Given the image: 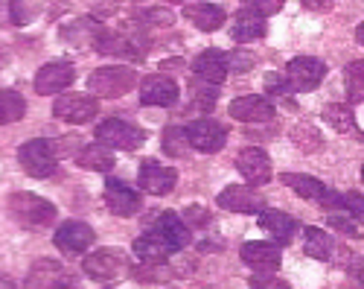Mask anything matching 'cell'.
<instances>
[{
	"label": "cell",
	"instance_id": "obj_1",
	"mask_svg": "<svg viewBox=\"0 0 364 289\" xmlns=\"http://www.w3.org/2000/svg\"><path fill=\"white\" fill-rule=\"evenodd\" d=\"M134 85H137V73H134V68H126V65L97 68L87 76L90 97H105V100H114V97H123V94L134 91Z\"/></svg>",
	"mask_w": 364,
	"mask_h": 289
},
{
	"label": "cell",
	"instance_id": "obj_2",
	"mask_svg": "<svg viewBox=\"0 0 364 289\" xmlns=\"http://www.w3.org/2000/svg\"><path fill=\"white\" fill-rule=\"evenodd\" d=\"M9 214L29 228H47L55 222V205L36 193H12L9 196Z\"/></svg>",
	"mask_w": 364,
	"mask_h": 289
},
{
	"label": "cell",
	"instance_id": "obj_3",
	"mask_svg": "<svg viewBox=\"0 0 364 289\" xmlns=\"http://www.w3.org/2000/svg\"><path fill=\"white\" fill-rule=\"evenodd\" d=\"M18 164L23 167L26 176L33 179H47L55 172V164H58V152L50 140L44 137H36V140H26L21 143L18 149Z\"/></svg>",
	"mask_w": 364,
	"mask_h": 289
},
{
	"label": "cell",
	"instance_id": "obj_4",
	"mask_svg": "<svg viewBox=\"0 0 364 289\" xmlns=\"http://www.w3.org/2000/svg\"><path fill=\"white\" fill-rule=\"evenodd\" d=\"M97 143H102V147H108V149L132 152V149H137V147H143V143H146V132L137 129V126H132V123H126V120L111 117V120L100 123Z\"/></svg>",
	"mask_w": 364,
	"mask_h": 289
},
{
	"label": "cell",
	"instance_id": "obj_5",
	"mask_svg": "<svg viewBox=\"0 0 364 289\" xmlns=\"http://www.w3.org/2000/svg\"><path fill=\"white\" fill-rule=\"evenodd\" d=\"M323 76H326V65L321 59H315V56H297V59H291L286 68V82L297 94L315 91L323 82Z\"/></svg>",
	"mask_w": 364,
	"mask_h": 289
},
{
	"label": "cell",
	"instance_id": "obj_6",
	"mask_svg": "<svg viewBox=\"0 0 364 289\" xmlns=\"http://www.w3.org/2000/svg\"><path fill=\"white\" fill-rule=\"evenodd\" d=\"M94 47L102 53V56H117V59H132V62H140L146 50H149V41L134 36V33H100V38L94 41Z\"/></svg>",
	"mask_w": 364,
	"mask_h": 289
},
{
	"label": "cell",
	"instance_id": "obj_7",
	"mask_svg": "<svg viewBox=\"0 0 364 289\" xmlns=\"http://www.w3.org/2000/svg\"><path fill=\"white\" fill-rule=\"evenodd\" d=\"M53 114L58 120H65V123L82 126V123H90L100 114V103H97V97H90V94H65V97L55 100Z\"/></svg>",
	"mask_w": 364,
	"mask_h": 289
},
{
	"label": "cell",
	"instance_id": "obj_8",
	"mask_svg": "<svg viewBox=\"0 0 364 289\" xmlns=\"http://www.w3.org/2000/svg\"><path fill=\"white\" fill-rule=\"evenodd\" d=\"M70 272L58 263V260H38L23 278V289H68Z\"/></svg>",
	"mask_w": 364,
	"mask_h": 289
},
{
	"label": "cell",
	"instance_id": "obj_9",
	"mask_svg": "<svg viewBox=\"0 0 364 289\" xmlns=\"http://www.w3.org/2000/svg\"><path fill=\"white\" fill-rule=\"evenodd\" d=\"M175 182H178V172L172 167H164L158 161H143L137 167V184L143 193L149 196H166L175 190Z\"/></svg>",
	"mask_w": 364,
	"mask_h": 289
},
{
	"label": "cell",
	"instance_id": "obj_10",
	"mask_svg": "<svg viewBox=\"0 0 364 289\" xmlns=\"http://www.w3.org/2000/svg\"><path fill=\"white\" fill-rule=\"evenodd\" d=\"M187 140H190V147L198 149V152H219L225 143H228V132L222 123L216 120H210V117H201V120H193L187 129Z\"/></svg>",
	"mask_w": 364,
	"mask_h": 289
},
{
	"label": "cell",
	"instance_id": "obj_11",
	"mask_svg": "<svg viewBox=\"0 0 364 289\" xmlns=\"http://www.w3.org/2000/svg\"><path fill=\"white\" fill-rule=\"evenodd\" d=\"M82 269L94 280H111L126 269V254L119 248H97L94 254H87L82 260Z\"/></svg>",
	"mask_w": 364,
	"mask_h": 289
},
{
	"label": "cell",
	"instance_id": "obj_12",
	"mask_svg": "<svg viewBox=\"0 0 364 289\" xmlns=\"http://www.w3.org/2000/svg\"><path fill=\"white\" fill-rule=\"evenodd\" d=\"M102 196H105L108 211L117 214V216H134V214L143 211V196L119 179H108Z\"/></svg>",
	"mask_w": 364,
	"mask_h": 289
},
{
	"label": "cell",
	"instance_id": "obj_13",
	"mask_svg": "<svg viewBox=\"0 0 364 289\" xmlns=\"http://www.w3.org/2000/svg\"><path fill=\"white\" fill-rule=\"evenodd\" d=\"M242 263H245L248 269H254L257 275H265V272H274L280 269V246L274 243H262V240H254V243H245L242 246Z\"/></svg>",
	"mask_w": 364,
	"mask_h": 289
},
{
	"label": "cell",
	"instance_id": "obj_14",
	"mask_svg": "<svg viewBox=\"0 0 364 289\" xmlns=\"http://www.w3.org/2000/svg\"><path fill=\"white\" fill-rule=\"evenodd\" d=\"M132 248H134L137 260H140V263H146V266H164L166 260H169V254H175V246H172L164 234L151 231V228L134 240Z\"/></svg>",
	"mask_w": 364,
	"mask_h": 289
},
{
	"label": "cell",
	"instance_id": "obj_15",
	"mask_svg": "<svg viewBox=\"0 0 364 289\" xmlns=\"http://www.w3.org/2000/svg\"><path fill=\"white\" fill-rule=\"evenodd\" d=\"M76 79V68L70 62H47L38 73H36V91L41 97L47 94H58V91H65L70 88Z\"/></svg>",
	"mask_w": 364,
	"mask_h": 289
},
{
	"label": "cell",
	"instance_id": "obj_16",
	"mask_svg": "<svg viewBox=\"0 0 364 289\" xmlns=\"http://www.w3.org/2000/svg\"><path fill=\"white\" fill-rule=\"evenodd\" d=\"M90 246H94V228H90L87 222L70 219L55 231V248L65 251V254H82Z\"/></svg>",
	"mask_w": 364,
	"mask_h": 289
},
{
	"label": "cell",
	"instance_id": "obj_17",
	"mask_svg": "<svg viewBox=\"0 0 364 289\" xmlns=\"http://www.w3.org/2000/svg\"><path fill=\"white\" fill-rule=\"evenodd\" d=\"M236 169L245 176L248 184H268L271 182V158L259 147H245L236 155Z\"/></svg>",
	"mask_w": 364,
	"mask_h": 289
},
{
	"label": "cell",
	"instance_id": "obj_18",
	"mask_svg": "<svg viewBox=\"0 0 364 289\" xmlns=\"http://www.w3.org/2000/svg\"><path fill=\"white\" fill-rule=\"evenodd\" d=\"M219 208L230 214H259L262 211V196L248 184H230L219 193Z\"/></svg>",
	"mask_w": 364,
	"mask_h": 289
},
{
	"label": "cell",
	"instance_id": "obj_19",
	"mask_svg": "<svg viewBox=\"0 0 364 289\" xmlns=\"http://www.w3.org/2000/svg\"><path fill=\"white\" fill-rule=\"evenodd\" d=\"M178 85L164 76V73H155V76H146L140 82V103L143 105H158V108H166V105H175L178 103Z\"/></svg>",
	"mask_w": 364,
	"mask_h": 289
},
{
	"label": "cell",
	"instance_id": "obj_20",
	"mask_svg": "<svg viewBox=\"0 0 364 289\" xmlns=\"http://www.w3.org/2000/svg\"><path fill=\"white\" fill-rule=\"evenodd\" d=\"M193 73L201 79V82H207V85H222L225 79H228V53H222V50H201L196 59H193Z\"/></svg>",
	"mask_w": 364,
	"mask_h": 289
},
{
	"label": "cell",
	"instance_id": "obj_21",
	"mask_svg": "<svg viewBox=\"0 0 364 289\" xmlns=\"http://www.w3.org/2000/svg\"><path fill=\"white\" fill-rule=\"evenodd\" d=\"M257 216H259L262 231H268V237L274 240V246H277V243H280V246L291 243V240H294V234L300 231L297 219H294V216H289V214H283V211H277V208H262Z\"/></svg>",
	"mask_w": 364,
	"mask_h": 289
},
{
	"label": "cell",
	"instance_id": "obj_22",
	"mask_svg": "<svg viewBox=\"0 0 364 289\" xmlns=\"http://www.w3.org/2000/svg\"><path fill=\"white\" fill-rule=\"evenodd\" d=\"M230 117L239 123H268L274 117V105L265 97H239L230 103Z\"/></svg>",
	"mask_w": 364,
	"mask_h": 289
},
{
	"label": "cell",
	"instance_id": "obj_23",
	"mask_svg": "<svg viewBox=\"0 0 364 289\" xmlns=\"http://www.w3.org/2000/svg\"><path fill=\"white\" fill-rule=\"evenodd\" d=\"M184 18L201 33H216L228 21V15H225V9L219 4H187L184 6Z\"/></svg>",
	"mask_w": 364,
	"mask_h": 289
},
{
	"label": "cell",
	"instance_id": "obj_24",
	"mask_svg": "<svg viewBox=\"0 0 364 289\" xmlns=\"http://www.w3.org/2000/svg\"><path fill=\"white\" fill-rule=\"evenodd\" d=\"M149 228H151V231H158V234H164V237L175 246V251L187 248V246H190V240H193V234H190V228L184 225V219H181L178 214H172V211L158 214L155 219H151V225H149Z\"/></svg>",
	"mask_w": 364,
	"mask_h": 289
},
{
	"label": "cell",
	"instance_id": "obj_25",
	"mask_svg": "<svg viewBox=\"0 0 364 289\" xmlns=\"http://www.w3.org/2000/svg\"><path fill=\"white\" fill-rule=\"evenodd\" d=\"M268 33V26H265V18L248 12L245 6L239 9V15L233 18V30H230V38L236 44H248V41H257Z\"/></svg>",
	"mask_w": 364,
	"mask_h": 289
},
{
	"label": "cell",
	"instance_id": "obj_26",
	"mask_svg": "<svg viewBox=\"0 0 364 289\" xmlns=\"http://www.w3.org/2000/svg\"><path fill=\"white\" fill-rule=\"evenodd\" d=\"M283 184H289L297 196H303V199H315V201H321V199L326 196V190H329L321 179H315V176H303V172H283Z\"/></svg>",
	"mask_w": 364,
	"mask_h": 289
},
{
	"label": "cell",
	"instance_id": "obj_27",
	"mask_svg": "<svg viewBox=\"0 0 364 289\" xmlns=\"http://www.w3.org/2000/svg\"><path fill=\"white\" fill-rule=\"evenodd\" d=\"M76 164L82 169H94V172H108L114 167V152L108 147H102V143H90V147L79 149L76 155Z\"/></svg>",
	"mask_w": 364,
	"mask_h": 289
},
{
	"label": "cell",
	"instance_id": "obj_28",
	"mask_svg": "<svg viewBox=\"0 0 364 289\" xmlns=\"http://www.w3.org/2000/svg\"><path fill=\"white\" fill-rule=\"evenodd\" d=\"M321 117L336 129V132H341V135H361L358 132V123H355V114H353V108L350 105H341V103H332V105H326L323 108V114Z\"/></svg>",
	"mask_w": 364,
	"mask_h": 289
},
{
	"label": "cell",
	"instance_id": "obj_29",
	"mask_svg": "<svg viewBox=\"0 0 364 289\" xmlns=\"http://www.w3.org/2000/svg\"><path fill=\"white\" fill-rule=\"evenodd\" d=\"M289 137H291V143L300 149V152H318L321 147H323V135H321V129L318 126H312V123H294L291 126V132H289Z\"/></svg>",
	"mask_w": 364,
	"mask_h": 289
},
{
	"label": "cell",
	"instance_id": "obj_30",
	"mask_svg": "<svg viewBox=\"0 0 364 289\" xmlns=\"http://www.w3.org/2000/svg\"><path fill=\"white\" fill-rule=\"evenodd\" d=\"M303 248H306L309 257L315 260H329L332 257V240L326 231L315 228V225H306L303 228Z\"/></svg>",
	"mask_w": 364,
	"mask_h": 289
},
{
	"label": "cell",
	"instance_id": "obj_31",
	"mask_svg": "<svg viewBox=\"0 0 364 289\" xmlns=\"http://www.w3.org/2000/svg\"><path fill=\"white\" fill-rule=\"evenodd\" d=\"M23 114H26V100H23L18 91L0 88V126L18 123Z\"/></svg>",
	"mask_w": 364,
	"mask_h": 289
},
{
	"label": "cell",
	"instance_id": "obj_32",
	"mask_svg": "<svg viewBox=\"0 0 364 289\" xmlns=\"http://www.w3.org/2000/svg\"><path fill=\"white\" fill-rule=\"evenodd\" d=\"M161 149H164L169 158H187V152H190L193 147H190L184 129L169 126V129H164V135H161Z\"/></svg>",
	"mask_w": 364,
	"mask_h": 289
},
{
	"label": "cell",
	"instance_id": "obj_33",
	"mask_svg": "<svg viewBox=\"0 0 364 289\" xmlns=\"http://www.w3.org/2000/svg\"><path fill=\"white\" fill-rule=\"evenodd\" d=\"M100 33H102V30H97V23H90V18H79V21H73L70 26H65L62 38H70V41H76L79 47H85V44H94V41L100 38Z\"/></svg>",
	"mask_w": 364,
	"mask_h": 289
},
{
	"label": "cell",
	"instance_id": "obj_34",
	"mask_svg": "<svg viewBox=\"0 0 364 289\" xmlns=\"http://www.w3.org/2000/svg\"><path fill=\"white\" fill-rule=\"evenodd\" d=\"M344 85L350 103H364V62H350L344 68Z\"/></svg>",
	"mask_w": 364,
	"mask_h": 289
},
{
	"label": "cell",
	"instance_id": "obj_35",
	"mask_svg": "<svg viewBox=\"0 0 364 289\" xmlns=\"http://www.w3.org/2000/svg\"><path fill=\"white\" fill-rule=\"evenodd\" d=\"M326 225H329V228H336V231H341L344 237H353V240H361V237H364V225H361L355 216H350L347 211L326 214Z\"/></svg>",
	"mask_w": 364,
	"mask_h": 289
},
{
	"label": "cell",
	"instance_id": "obj_36",
	"mask_svg": "<svg viewBox=\"0 0 364 289\" xmlns=\"http://www.w3.org/2000/svg\"><path fill=\"white\" fill-rule=\"evenodd\" d=\"M190 100H193V105H196L198 111H210V108L216 105V100H219V91L213 88V85L196 79V82L190 85Z\"/></svg>",
	"mask_w": 364,
	"mask_h": 289
},
{
	"label": "cell",
	"instance_id": "obj_37",
	"mask_svg": "<svg viewBox=\"0 0 364 289\" xmlns=\"http://www.w3.org/2000/svg\"><path fill=\"white\" fill-rule=\"evenodd\" d=\"M132 278L137 283H166L172 278V269L169 266H146V263H140V266L132 269Z\"/></svg>",
	"mask_w": 364,
	"mask_h": 289
},
{
	"label": "cell",
	"instance_id": "obj_38",
	"mask_svg": "<svg viewBox=\"0 0 364 289\" xmlns=\"http://www.w3.org/2000/svg\"><path fill=\"white\" fill-rule=\"evenodd\" d=\"M254 65H257V56L251 50H233V53H228V70H233V73H245Z\"/></svg>",
	"mask_w": 364,
	"mask_h": 289
},
{
	"label": "cell",
	"instance_id": "obj_39",
	"mask_svg": "<svg viewBox=\"0 0 364 289\" xmlns=\"http://www.w3.org/2000/svg\"><path fill=\"white\" fill-rule=\"evenodd\" d=\"M181 219H184L187 228H204V225H210V211L201 205H190Z\"/></svg>",
	"mask_w": 364,
	"mask_h": 289
},
{
	"label": "cell",
	"instance_id": "obj_40",
	"mask_svg": "<svg viewBox=\"0 0 364 289\" xmlns=\"http://www.w3.org/2000/svg\"><path fill=\"white\" fill-rule=\"evenodd\" d=\"M341 211H347L350 216H364V196L350 190V193H341Z\"/></svg>",
	"mask_w": 364,
	"mask_h": 289
},
{
	"label": "cell",
	"instance_id": "obj_41",
	"mask_svg": "<svg viewBox=\"0 0 364 289\" xmlns=\"http://www.w3.org/2000/svg\"><path fill=\"white\" fill-rule=\"evenodd\" d=\"M265 91H268L271 97H289V94H291L286 76H280V73H268V76H265Z\"/></svg>",
	"mask_w": 364,
	"mask_h": 289
},
{
	"label": "cell",
	"instance_id": "obj_42",
	"mask_svg": "<svg viewBox=\"0 0 364 289\" xmlns=\"http://www.w3.org/2000/svg\"><path fill=\"white\" fill-rule=\"evenodd\" d=\"M9 12H12V21H15L18 26H23V23L33 21V15L38 12V6H36V4H12Z\"/></svg>",
	"mask_w": 364,
	"mask_h": 289
},
{
	"label": "cell",
	"instance_id": "obj_43",
	"mask_svg": "<svg viewBox=\"0 0 364 289\" xmlns=\"http://www.w3.org/2000/svg\"><path fill=\"white\" fill-rule=\"evenodd\" d=\"M251 289H291L286 280L271 278V275H254L251 278Z\"/></svg>",
	"mask_w": 364,
	"mask_h": 289
},
{
	"label": "cell",
	"instance_id": "obj_44",
	"mask_svg": "<svg viewBox=\"0 0 364 289\" xmlns=\"http://www.w3.org/2000/svg\"><path fill=\"white\" fill-rule=\"evenodd\" d=\"M146 21L143 23H155V26H169L175 18H172V12L169 9H146V12H140Z\"/></svg>",
	"mask_w": 364,
	"mask_h": 289
},
{
	"label": "cell",
	"instance_id": "obj_45",
	"mask_svg": "<svg viewBox=\"0 0 364 289\" xmlns=\"http://www.w3.org/2000/svg\"><path fill=\"white\" fill-rule=\"evenodd\" d=\"M280 6H283V4H245V9H248V12H254V15H259V18L280 12Z\"/></svg>",
	"mask_w": 364,
	"mask_h": 289
},
{
	"label": "cell",
	"instance_id": "obj_46",
	"mask_svg": "<svg viewBox=\"0 0 364 289\" xmlns=\"http://www.w3.org/2000/svg\"><path fill=\"white\" fill-rule=\"evenodd\" d=\"M353 278L358 280V286L364 289V260H355V266H353Z\"/></svg>",
	"mask_w": 364,
	"mask_h": 289
},
{
	"label": "cell",
	"instance_id": "obj_47",
	"mask_svg": "<svg viewBox=\"0 0 364 289\" xmlns=\"http://www.w3.org/2000/svg\"><path fill=\"white\" fill-rule=\"evenodd\" d=\"M0 289H15V283H12L9 275H0Z\"/></svg>",
	"mask_w": 364,
	"mask_h": 289
},
{
	"label": "cell",
	"instance_id": "obj_48",
	"mask_svg": "<svg viewBox=\"0 0 364 289\" xmlns=\"http://www.w3.org/2000/svg\"><path fill=\"white\" fill-rule=\"evenodd\" d=\"M355 41L364 47V23H358V30H355Z\"/></svg>",
	"mask_w": 364,
	"mask_h": 289
},
{
	"label": "cell",
	"instance_id": "obj_49",
	"mask_svg": "<svg viewBox=\"0 0 364 289\" xmlns=\"http://www.w3.org/2000/svg\"><path fill=\"white\" fill-rule=\"evenodd\" d=\"M306 9H315V12H321V9H329V4H306Z\"/></svg>",
	"mask_w": 364,
	"mask_h": 289
},
{
	"label": "cell",
	"instance_id": "obj_50",
	"mask_svg": "<svg viewBox=\"0 0 364 289\" xmlns=\"http://www.w3.org/2000/svg\"><path fill=\"white\" fill-rule=\"evenodd\" d=\"M6 59H9V56H6V50H4V47H0V68H4V65H6Z\"/></svg>",
	"mask_w": 364,
	"mask_h": 289
},
{
	"label": "cell",
	"instance_id": "obj_51",
	"mask_svg": "<svg viewBox=\"0 0 364 289\" xmlns=\"http://www.w3.org/2000/svg\"><path fill=\"white\" fill-rule=\"evenodd\" d=\"M361 182H364V167H361Z\"/></svg>",
	"mask_w": 364,
	"mask_h": 289
},
{
	"label": "cell",
	"instance_id": "obj_52",
	"mask_svg": "<svg viewBox=\"0 0 364 289\" xmlns=\"http://www.w3.org/2000/svg\"><path fill=\"white\" fill-rule=\"evenodd\" d=\"M68 289H73V286H68Z\"/></svg>",
	"mask_w": 364,
	"mask_h": 289
}]
</instances>
